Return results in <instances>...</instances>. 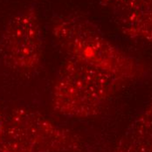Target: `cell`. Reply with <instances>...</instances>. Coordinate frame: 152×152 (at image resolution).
<instances>
[{"label": "cell", "instance_id": "obj_4", "mask_svg": "<svg viewBox=\"0 0 152 152\" xmlns=\"http://www.w3.org/2000/svg\"><path fill=\"white\" fill-rule=\"evenodd\" d=\"M127 37L152 44V0H102Z\"/></svg>", "mask_w": 152, "mask_h": 152}, {"label": "cell", "instance_id": "obj_1", "mask_svg": "<svg viewBox=\"0 0 152 152\" xmlns=\"http://www.w3.org/2000/svg\"><path fill=\"white\" fill-rule=\"evenodd\" d=\"M52 32L66 58L91 64L124 83L142 75V65L115 46L94 23L84 17L60 16L53 22Z\"/></svg>", "mask_w": 152, "mask_h": 152}, {"label": "cell", "instance_id": "obj_5", "mask_svg": "<svg viewBox=\"0 0 152 152\" xmlns=\"http://www.w3.org/2000/svg\"><path fill=\"white\" fill-rule=\"evenodd\" d=\"M25 116L15 117L17 124L19 125L18 138L8 139L10 141H18L20 149L23 152H41L53 151L69 146L70 140L64 137L63 132L57 129L51 123L46 121L40 115H35L32 113L24 112Z\"/></svg>", "mask_w": 152, "mask_h": 152}, {"label": "cell", "instance_id": "obj_3", "mask_svg": "<svg viewBox=\"0 0 152 152\" xmlns=\"http://www.w3.org/2000/svg\"><path fill=\"white\" fill-rule=\"evenodd\" d=\"M43 42L39 16L31 4L12 17L0 38V59L16 73L31 75L40 66Z\"/></svg>", "mask_w": 152, "mask_h": 152}, {"label": "cell", "instance_id": "obj_2", "mask_svg": "<svg viewBox=\"0 0 152 152\" xmlns=\"http://www.w3.org/2000/svg\"><path fill=\"white\" fill-rule=\"evenodd\" d=\"M123 83L91 64L66 58L56 77L53 102L63 114L90 115Z\"/></svg>", "mask_w": 152, "mask_h": 152}]
</instances>
